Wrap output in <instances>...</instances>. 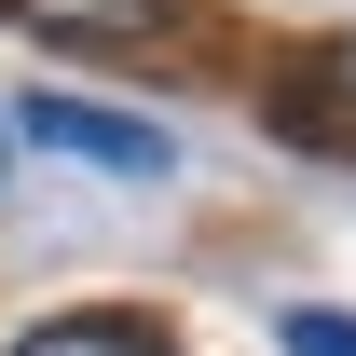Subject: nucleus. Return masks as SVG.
<instances>
[{"label":"nucleus","instance_id":"f03ea898","mask_svg":"<svg viewBox=\"0 0 356 356\" xmlns=\"http://www.w3.org/2000/svg\"><path fill=\"white\" fill-rule=\"evenodd\" d=\"M14 356H178L151 315H124V302H83V315H42V329H14Z\"/></svg>","mask_w":356,"mask_h":356},{"label":"nucleus","instance_id":"7ed1b4c3","mask_svg":"<svg viewBox=\"0 0 356 356\" xmlns=\"http://www.w3.org/2000/svg\"><path fill=\"white\" fill-rule=\"evenodd\" d=\"M28 28H83V42H124V28H151L165 0H14Z\"/></svg>","mask_w":356,"mask_h":356},{"label":"nucleus","instance_id":"39448f33","mask_svg":"<svg viewBox=\"0 0 356 356\" xmlns=\"http://www.w3.org/2000/svg\"><path fill=\"white\" fill-rule=\"evenodd\" d=\"M329 55H343V83H356V42H329Z\"/></svg>","mask_w":356,"mask_h":356},{"label":"nucleus","instance_id":"20e7f679","mask_svg":"<svg viewBox=\"0 0 356 356\" xmlns=\"http://www.w3.org/2000/svg\"><path fill=\"white\" fill-rule=\"evenodd\" d=\"M288 356H356V315H315L302 302V315H288Z\"/></svg>","mask_w":356,"mask_h":356},{"label":"nucleus","instance_id":"f257e3e1","mask_svg":"<svg viewBox=\"0 0 356 356\" xmlns=\"http://www.w3.org/2000/svg\"><path fill=\"white\" fill-rule=\"evenodd\" d=\"M28 137H42V151H69V165H96V178H165V165H178V151H165V124L83 110V96H28Z\"/></svg>","mask_w":356,"mask_h":356}]
</instances>
